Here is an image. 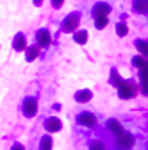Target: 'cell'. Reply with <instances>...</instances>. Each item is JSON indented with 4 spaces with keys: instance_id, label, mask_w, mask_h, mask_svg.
<instances>
[{
    "instance_id": "cell-3",
    "label": "cell",
    "mask_w": 148,
    "mask_h": 150,
    "mask_svg": "<svg viewBox=\"0 0 148 150\" xmlns=\"http://www.w3.org/2000/svg\"><path fill=\"white\" fill-rule=\"evenodd\" d=\"M114 138H116V146H118L120 150H130V148L134 146V143H136L134 134L127 132V130H123L121 134H118V136H114Z\"/></svg>"
},
{
    "instance_id": "cell-11",
    "label": "cell",
    "mask_w": 148,
    "mask_h": 150,
    "mask_svg": "<svg viewBox=\"0 0 148 150\" xmlns=\"http://www.w3.org/2000/svg\"><path fill=\"white\" fill-rule=\"evenodd\" d=\"M39 52H41V47L36 43V45H30L27 50H25V59L29 61V63H32V61H36L38 59V55H39Z\"/></svg>"
},
{
    "instance_id": "cell-24",
    "label": "cell",
    "mask_w": 148,
    "mask_h": 150,
    "mask_svg": "<svg viewBox=\"0 0 148 150\" xmlns=\"http://www.w3.org/2000/svg\"><path fill=\"white\" fill-rule=\"evenodd\" d=\"M63 4H64V0H52V7L54 9H61Z\"/></svg>"
},
{
    "instance_id": "cell-4",
    "label": "cell",
    "mask_w": 148,
    "mask_h": 150,
    "mask_svg": "<svg viewBox=\"0 0 148 150\" xmlns=\"http://www.w3.org/2000/svg\"><path fill=\"white\" fill-rule=\"evenodd\" d=\"M22 111H23V116L25 118H34L36 115H38V100H36L34 97H27L23 100Z\"/></svg>"
},
{
    "instance_id": "cell-9",
    "label": "cell",
    "mask_w": 148,
    "mask_h": 150,
    "mask_svg": "<svg viewBox=\"0 0 148 150\" xmlns=\"http://www.w3.org/2000/svg\"><path fill=\"white\" fill-rule=\"evenodd\" d=\"M13 48H14L16 52H25V50L29 48V45H27V38H25L23 32H18V34L14 36V40H13Z\"/></svg>"
},
{
    "instance_id": "cell-25",
    "label": "cell",
    "mask_w": 148,
    "mask_h": 150,
    "mask_svg": "<svg viewBox=\"0 0 148 150\" xmlns=\"http://www.w3.org/2000/svg\"><path fill=\"white\" fill-rule=\"evenodd\" d=\"M11 150H25V146H23V145H20V143H14V145L11 146Z\"/></svg>"
},
{
    "instance_id": "cell-10",
    "label": "cell",
    "mask_w": 148,
    "mask_h": 150,
    "mask_svg": "<svg viewBox=\"0 0 148 150\" xmlns=\"http://www.w3.org/2000/svg\"><path fill=\"white\" fill-rule=\"evenodd\" d=\"M107 130L111 134H114V136H118V134H121L123 132V125H121V122L120 120H116V118H109L107 120Z\"/></svg>"
},
{
    "instance_id": "cell-8",
    "label": "cell",
    "mask_w": 148,
    "mask_h": 150,
    "mask_svg": "<svg viewBox=\"0 0 148 150\" xmlns=\"http://www.w3.org/2000/svg\"><path fill=\"white\" fill-rule=\"evenodd\" d=\"M45 129L48 130L50 134L59 132V130L63 129V122H61L57 116H50V118H47V120H45Z\"/></svg>"
},
{
    "instance_id": "cell-14",
    "label": "cell",
    "mask_w": 148,
    "mask_h": 150,
    "mask_svg": "<svg viewBox=\"0 0 148 150\" xmlns=\"http://www.w3.org/2000/svg\"><path fill=\"white\" fill-rule=\"evenodd\" d=\"M87 40H89L87 30H77L75 34H73V41L79 43V45H86V43H87Z\"/></svg>"
},
{
    "instance_id": "cell-26",
    "label": "cell",
    "mask_w": 148,
    "mask_h": 150,
    "mask_svg": "<svg viewBox=\"0 0 148 150\" xmlns=\"http://www.w3.org/2000/svg\"><path fill=\"white\" fill-rule=\"evenodd\" d=\"M32 4L39 7V6H43V0H32Z\"/></svg>"
},
{
    "instance_id": "cell-6",
    "label": "cell",
    "mask_w": 148,
    "mask_h": 150,
    "mask_svg": "<svg viewBox=\"0 0 148 150\" xmlns=\"http://www.w3.org/2000/svg\"><path fill=\"white\" fill-rule=\"evenodd\" d=\"M36 41H38V45L41 48H48L52 45V34L48 29H39L38 32H36Z\"/></svg>"
},
{
    "instance_id": "cell-16",
    "label": "cell",
    "mask_w": 148,
    "mask_h": 150,
    "mask_svg": "<svg viewBox=\"0 0 148 150\" xmlns=\"http://www.w3.org/2000/svg\"><path fill=\"white\" fill-rule=\"evenodd\" d=\"M52 146H54V139H52V136H43L41 138V141H39V150H52Z\"/></svg>"
},
{
    "instance_id": "cell-23",
    "label": "cell",
    "mask_w": 148,
    "mask_h": 150,
    "mask_svg": "<svg viewBox=\"0 0 148 150\" xmlns=\"http://www.w3.org/2000/svg\"><path fill=\"white\" fill-rule=\"evenodd\" d=\"M139 75H141V77H146V79H148V61L144 63L143 68H139Z\"/></svg>"
},
{
    "instance_id": "cell-21",
    "label": "cell",
    "mask_w": 148,
    "mask_h": 150,
    "mask_svg": "<svg viewBox=\"0 0 148 150\" xmlns=\"http://www.w3.org/2000/svg\"><path fill=\"white\" fill-rule=\"evenodd\" d=\"M146 61H148V59H146V57H144V55H141V54H139V55H136V57H134V59H132V64H134V66H136V68H143V66H144V63H146Z\"/></svg>"
},
{
    "instance_id": "cell-15",
    "label": "cell",
    "mask_w": 148,
    "mask_h": 150,
    "mask_svg": "<svg viewBox=\"0 0 148 150\" xmlns=\"http://www.w3.org/2000/svg\"><path fill=\"white\" fill-rule=\"evenodd\" d=\"M136 48H137V52L141 54V55H144V57L148 59V41H144V40H136Z\"/></svg>"
},
{
    "instance_id": "cell-2",
    "label": "cell",
    "mask_w": 148,
    "mask_h": 150,
    "mask_svg": "<svg viewBox=\"0 0 148 150\" xmlns=\"http://www.w3.org/2000/svg\"><path fill=\"white\" fill-rule=\"evenodd\" d=\"M137 93V88L132 81H123V84L118 88V97L121 100H128V98H134Z\"/></svg>"
},
{
    "instance_id": "cell-5",
    "label": "cell",
    "mask_w": 148,
    "mask_h": 150,
    "mask_svg": "<svg viewBox=\"0 0 148 150\" xmlns=\"http://www.w3.org/2000/svg\"><path fill=\"white\" fill-rule=\"evenodd\" d=\"M77 123L82 125V127H86V129H95L97 123H98V120H97V116L93 115V112L84 111V112H80V115L77 116Z\"/></svg>"
},
{
    "instance_id": "cell-19",
    "label": "cell",
    "mask_w": 148,
    "mask_h": 150,
    "mask_svg": "<svg viewBox=\"0 0 148 150\" xmlns=\"http://www.w3.org/2000/svg\"><path fill=\"white\" fill-rule=\"evenodd\" d=\"M89 150H107V145L102 139H93L89 143Z\"/></svg>"
},
{
    "instance_id": "cell-13",
    "label": "cell",
    "mask_w": 148,
    "mask_h": 150,
    "mask_svg": "<svg viewBox=\"0 0 148 150\" xmlns=\"http://www.w3.org/2000/svg\"><path fill=\"white\" fill-rule=\"evenodd\" d=\"M132 9L137 14H148V0H134Z\"/></svg>"
},
{
    "instance_id": "cell-1",
    "label": "cell",
    "mask_w": 148,
    "mask_h": 150,
    "mask_svg": "<svg viewBox=\"0 0 148 150\" xmlns=\"http://www.w3.org/2000/svg\"><path fill=\"white\" fill-rule=\"evenodd\" d=\"M79 25H80V13L73 11V13H70L64 20H63L61 30H63L64 34H75V32L79 30Z\"/></svg>"
},
{
    "instance_id": "cell-17",
    "label": "cell",
    "mask_w": 148,
    "mask_h": 150,
    "mask_svg": "<svg viewBox=\"0 0 148 150\" xmlns=\"http://www.w3.org/2000/svg\"><path fill=\"white\" fill-rule=\"evenodd\" d=\"M111 84H113L114 88H120V86L123 84V79L120 77V73H118L116 70H113V71H111Z\"/></svg>"
},
{
    "instance_id": "cell-20",
    "label": "cell",
    "mask_w": 148,
    "mask_h": 150,
    "mask_svg": "<svg viewBox=\"0 0 148 150\" xmlns=\"http://www.w3.org/2000/svg\"><path fill=\"white\" fill-rule=\"evenodd\" d=\"M107 23H109V18H107V16H102V18H97V20H95V27H97L98 30L105 29Z\"/></svg>"
},
{
    "instance_id": "cell-18",
    "label": "cell",
    "mask_w": 148,
    "mask_h": 150,
    "mask_svg": "<svg viewBox=\"0 0 148 150\" xmlns=\"http://www.w3.org/2000/svg\"><path fill=\"white\" fill-rule=\"evenodd\" d=\"M116 34H118L120 38H125V36L128 34V25H127L125 22H118V23H116Z\"/></svg>"
},
{
    "instance_id": "cell-22",
    "label": "cell",
    "mask_w": 148,
    "mask_h": 150,
    "mask_svg": "<svg viewBox=\"0 0 148 150\" xmlns=\"http://www.w3.org/2000/svg\"><path fill=\"white\" fill-rule=\"evenodd\" d=\"M141 91H143V95H148V79L146 77H141Z\"/></svg>"
},
{
    "instance_id": "cell-7",
    "label": "cell",
    "mask_w": 148,
    "mask_h": 150,
    "mask_svg": "<svg viewBox=\"0 0 148 150\" xmlns=\"http://www.w3.org/2000/svg\"><path fill=\"white\" fill-rule=\"evenodd\" d=\"M93 18L97 20V18H102V16H109V13H111V6L107 4V2H97L95 6H93Z\"/></svg>"
},
{
    "instance_id": "cell-12",
    "label": "cell",
    "mask_w": 148,
    "mask_h": 150,
    "mask_svg": "<svg viewBox=\"0 0 148 150\" xmlns=\"http://www.w3.org/2000/svg\"><path fill=\"white\" fill-rule=\"evenodd\" d=\"M91 98H93V91H91V89H79V91L75 93V100H77L79 104H86V102H89Z\"/></svg>"
}]
</instances>
